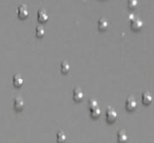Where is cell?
<instances>
[{
	"label": "cell",
	"mask_w": 154,
	"mask_h": 143,
	"mask_svg": "<svg viewBox=\"0 0 154 143\" xmlns=\"http://www.w3.org/2000/svg\"><path fill=\"white\" fill-rule=\"evenodd\" d=\"M106 121L109 122V123H114L116 119H117V113L116 111L112 108V107H108L107 110H106Z\"/></svg>",
	"instance_id": "obj_1"
},
{
	"label": "cell",
	"mask_w": 154,
	"mask_h": 143,
	"mask_svg": "<svg viewBox=\"0 0 154 143\" xmlns=\"http://www.w3.org/2000/svg\"><path fill=\"white\" fill-rule=\"evenodd\" d=\"M125 107L128 111L132 112V111H134L137 107V102L135 100V98L130 96L126 99L125 101Z\"/></svg>",
	"instance_id": "obj_2"
},
{
	"label": "cell",
	"mask_w": 154,
	"mask_h": 143,
	"mask_svg": "<svg viewBox=\"0 0 154 143\" xmlns=\"http://www.w3.org/2000/svg\"><path fill=\"white\" fill-rule=\"evenodd\" d=\"M14 107L16 111L20 112L24 107V101L22 97H16L14 101Z\"/></svg>",
	"instance_id": "obj_3"
},
{
	"label": "cell",
	"mask_w": 154,
	"mask_h": 143,
	"mask_svg": "<svg viewBox=\"0 0 154 143\" xmlns=\"http://www.w3.org/2000/svg\"><path fill=\"white\" fill-rule=\"evenodd\" d=\"M37 17H38L39 22H41V23H45V22H47L48 19H49V14H48V13H47L46 10L41 9V10L38 11Z\"/></svg>",
	"instance_id": "obj_4"
},
{
	"label": "cell",
	"mask_w": 154,
	"mask_h": 143,
	"mask_svg": "<svg viewBox=\"0 0 154 143\" xmlns=\"http://www.w3.org/2000/svg\"><path fill=\"white\" fill-rule=\"evenodd\" d=\"M17 14H18V16L22 19H24L28 16L29 14V12H28V8L26 7V5H23L21 6L18 7L17 9Z\"/></svg>",
	"instance_id": "obj_5"
},
{
	"label": "cell",
	"mask_w": 154,
	"mask_h": 143,
	"mask_svg": "<svg viewBox=\"0 0 154 143\" xmlns=\"http://www.w3.org/2000/svg\"><path fill=\"white\" fill-rule=\"evenodd\" d=\"M83 97H84L83 91L80 88H79V87L75 88L74 91H73V98H74V100L76 102H80L83 99Z\"/></svg>",
	"instance_id": "obj_6"
},
{
	"label": "cell",
	"mask_w": 154,
	"mask_h": 143,
	"mask_svg": "<svg viewBox=\"0 0 154 143\" xmlns=\"http://www.w3.org/2000/svg\"><path fill=\"white\" fill-rule=\"evenodd\" d=\"M142 100L144 105H150L153 101V96L150 92H144L142 96Z\"/></svg>",
	"instance_id": "obj_7"
},
{
	"label": "cell",
	"mask_w": 154,
	"mask_h": 143,
	"mask_svg": "<svg viewBox=\"0 0 154 143\" xmlns=\"http://www.w3.org/2000/svg\"><path fill=\"white\" fill-rule=\"evenodd\" d=\"M13 84L15 87H20L23 84V79L20 74H15L13 77Z\"/></svg>",
	"instance_id": "obj_8"
},
{
	"label": "cell",
	"mask_w": 154,
	"mask_h": 143,
	"mask_svg": "<svg viewBox=\"0 0 154 143\" xmlns=\"http://www.w3.org/2000/svg\"><path fill=\"white\" fill-rule=\"evenodd\" d=\"M128 141V135L125 131H120L117 134V141L119 143H126Z\"/></svg>",
	"instance_id": "obj_9"
},
{
	"label": "cell",
	"mask_w": 154,
	"mask_h": 143,
	"mask_svg": "<svg viewBox=\"0 0 154 143\" xmlns=\"http://www.w3.org/2000/svg\"><path fill=\"white\" fill-rule=\"evenodd\" d=\"M143 21L140 20V19H138V18L134 19V20L132 21V23H131L132 28H133L134 30H135V31L140 30V29L143 27Z\"/></svg>",
	"instance_id": "obj_10"
},
{
	"label": "cell",
	"mask_w": 154,
	"mask_h": 143,
	"mask_svg": "<svg viewBox=\"0 0 154 143\" xmlns=\"http://www.w3.org/2000/svg\"><path fill=\"white\" fill-rule=\"evenodd\" d=\"M97 25H98V28H99L100 30L103 31V30H106V29L108 28L109 23H108V21H107L106 18H101V19L98 21Z\"/></svg>",
	"instance_id": "obj_11"
},
{
	"label": "cell",
	"mask_w": 154,
	"mask_h": 143,
	"mask_svg": "<svg viewBox=\"0 0 154 143\" xmlns=\"http://www.w3.org/2000/svg\"><path fill=\"white\" fill-rule=\"evenodd\" d=\"M67 140V135L63 132H59L57 133V142L58 143H64Z\"/></svg>",
	"instance_id": "obj_12"
},
{
	"label": "cell",
	"mask_w": 154,
	"mask_h": 143,
	"mask_svg": "<svg viewBox=\"0 0 154 143\" xmlns=\"http://www.w3.org/2000/svg\"><path fill=\"white\" fill-rule=\"evenodd\" d=\"M90 114H91V116L93 118H98L101 115V110H100V108L97 106L96 108L90 109Z\"/></svg>",
	"instance_id": "obj_13"
},
{
	"label": "cell",
	"mask_w": 154,
	"mask_h": 143,
	"mask_svg": "<svg viewBox=\"0 0 154 143\" xmlns=\"http://www.w3.org/2000/svg\"><path fill=\"white\" fill-rule=\"evenodd\" d=\"M69 68H70V66L67 61H63L60 64V69L63 73H68L69 71Z\"/></svg>",
	"instance_id": "obj_14"
},
{
	"label": "cell",
	"mask_w": 154,
	"mask_h": 143,
	"mask_svg": "<svg viewBox=\"0 0 154 143\" xmlns=\"http://www.w3.org/2000/svg\"><path fill=\"white\" fill-rule=\"evenodd\" d=\"M35 32H36L37 37H42L45 33V31H44V28L42 26L38 25L35 29Z\"/></svg>",
	"instance_id": "obj_15"
},
{
	"label": "cell",
	"mask_w": 154,
	"mask_h": 143,
	"mask_svg": "<svg viewBox=\"0 0 154 143\" xmlns=\"http://www.w3.org/2000/svg\"><path fill=\"white\" fill-rule=\"evenodd\" d=\"M97 106H98V103H97V100L91 99V100L88 102V107H89V109H93V108H96V107H97Z\"/></svg>",
	"instance_id": "obj_16"
},
{
	"label": "cell",
	"mask_w": 154,
	"mask_h": 143,
	"mask_svg": "<svg viewBox=\"0 0 154 143\" xmlns=\"http://www.w3.org/2000/svg\"><path fill=\"white\" fill-rule=\"evenodd\" d=\"M128 5L130 8H135L138 5L137 0H128Z\"/></svg>",
	"instance_id": "obj_17"
}]
</instances>
